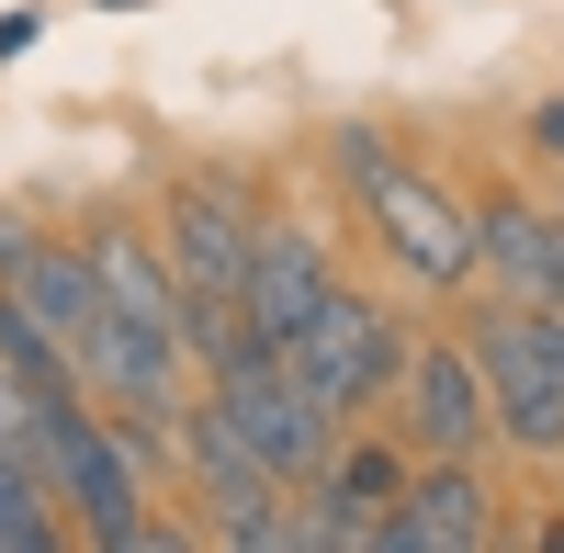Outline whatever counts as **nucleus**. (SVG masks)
Wrapping results in <instances>:
<instances>
[{"label":"nucleus","instance_id":"nucleus-6","mask_svg":"<svg viewBox=\"0 0 564 553\" xmlns=\"http://www.w3.org/2000/svg\"><path fill=\"white\" fill-rule=\"evenodd\" d=\"M181 475H193V509H204V542H260V553H282V475L260 464V452L215 419V406L193 395L181 406Z\"/></svg>","mask_w":564,"mask_h":553},{"label":"nucleus","instance_id":"nucleus-1","mask_svg":"<svg viewBox=\"0 0 564 553\" xmlns=\"http://www.w3.org/2000/svg\"><path fill=\"white\" fill-rule=\"evenodd\" d=\"M327 170L361 193V226L417 271V283H475V204H463L441 170L395 159L384 124H339V135H327Z\"/></svg>","mask_w":564,"mask_h":553},{"label":"nucleus","instance_id":"nucleus-9","mask_svg":"<svg viewBox=\"0 0 564 553\" xmlns=\"http://www.w3.org/2000/svg\"><path fill=\"white\" fill-rule=\"evenodd\" d=\"M327 294H339V260H327L316 226H260V238H249V271H238V294H226V305H238V328H249L260 350H282Z\"/></svg>","mask_w":564,"mask_h":553},{"label":"nucleus","instance_id":"nucleus-7","mask_svg":"<svg viewBox=\"0 0 564 553\" xmlns=\"http://www.w3.org/2000/svg\"><path fill=\"white\" fill-rule=\"evenodd\" d=\"M395 441L417 452V464H475V452L497 441L486 373H475L463 339H406V361H395Z\"/></svg>","mask_w":564,"mask_h":553},{"label":"nucleus","instance_id":"nucleus-14","mask_svg":"<svg viewBox=\"0 0 564 553\" xmlns=\"http://www.w3.org/2000/svg\"><path fill=\"white\" fill-rule=\"evenodd\" d=\"M531 148H542V159H564V102H542V113H531Z\"/></svg>","mask_w":564,"mask_h":553},{"label":"nucleus","instance_id":"nucleus-16","mask_svg":"<svg viewBox=\"0 0 564 553\" xmlns=\"http://www.w3.org/2000/svg\"><path fill=\"white\" fill-rule=\"evenodd\" d=\"M34 34H45V23H34V12H12V23H0V57H23Z\"/></svg>","mask_w":564,"mask_h":553},{"label":"nucleus","instance_id":"nucleus-13","mask_svg":"<svg viewBox=\"0 0 564 553\" xmlns=\"http://www.w3.org/2000/svg\"><path fill=\"white\" fill-rule=\"evenodd\" d=\"M0 553H57V486L23 452H0Z\"/></svg>","mask_w":564,"mask_h":553},{"label":"nucleus","instance_id":"nucleus-5","mask_svg":"<svg viewBox=\"0 0 564 553\" xmlns=\"http://www.w3.org/2000/svg\"><path fill=\"white\" fill-rule=\"evenodd\" d=\"M395 361H406V328L384 305H361V294H327L294 339H282V373H294L327 419H372V406L395 395Z\"/></svg>","mask_w":564,"mask_h":553},{"label":"nucleus","instance_id":"nucleus-8","mask_svg":"<svg viewBox=\"0 0 564 553\" xmlns=\"http://www.w3.org/2000/svg\"><path fill=\"white\" fill-rule=\"evenodd\" d=\"M249 238H260V193L238 170H193V181H170V204H159V249L181 271V294H238V271H249Z\"/></svg>","mask_w":564,"mask_h":553},{"label":"nucleus","instance_id":"nucleus-4","mask_svg":"<svg viewBox=\"0 0 564 553\" xmlns=\"http://www.w3.org/2000/svg\"><path fill=\"white\" fill-rule=\"evenodd\" d=\"M204 406L260 452L282 486H316V475H327V452H339V419H327V406H316L294 373H282V350H238L226 373H204Z\"/></svg>","mask_w":564,"mask_h":553},{"label":"nucleus","instance_id":"nucleus-3","mask_svg":"<svg viewBox=\"0 0 564 553\" xmlns=\"http://www.w3.org/2000/svg\"><path fill=\"white\" fill-rule=\"evenodd\" d=\"M486 373V419L497 441L520 452V464H564V305H486L475 328H463Z\"/></svg>","mask_w":564,"mask_h":553},{"label":"nucleus","instance_id":"nucleus-11","mask_svg":"<svg viewBox=\"0 0 564 553\" xmlns=\"http://www.w3.org/2000/svg\"><path fill=\"white\" fill-rule=\"evenodd\" d=\"M0 294H12L45 339L79 361V339L102 328V283H90V249L68 238H34V226H0Z\"/></svg>","mask_w":564,"mask_h":553},{"label":"nucleus","instance_id":"nucleus-17","mask_svg":"<svg viewBox=\"0 0 564 553\" xmlns=\"http://www.w3.org/2000/svg\"><path fill=\"white\" fill-rule=\"evenodd\" d=\"M102 12H135V0H102Z\"/></svg>","mask_w":564,"mask_h":553},{"label":"nucleus","instance_id":"nucleus-2","mask_svg":"<svg viewBox=\"0 0 564 553\" xmlns=\"http://www.w3.org/2000/svg\"><path fill=\"white\" fill-rule=\"evenodd\" d=\"M34 475L57 486V509H79V542H102V553H148L159 542L148 475L124 464V441L90 406V384H34Z\"/></svg>","mask_w":564,"mask_h":553},{"label":"nucleus","instance_id":"nucleus-12","mask_svg":"<svg viewBox=\"0 0 564 553\" xmlns=\"http://www.w3.org/2000/svg\"><path fill=\"white\" fill-rule=\"evenodd\" d=\"M542 204H520V193H486L475 204V271H497V294H520V305H553V283H542Z\"/></svg>","mask_w":564,"mask_h":553},{"label":"nucleus","instance_id":"nucleus-10","mask_svg":"<svg viewBox=\"0 0 564 553\" xmlns=\"http://www.w3.org/2000/svg\"><path fill=\"white\" fill-rule=\"evenodd\" d=\"M497 542V497L475 464H406V486L384 497V520H372L361 553H475Z\"/></svg>","mask_w":564,"mask_h":553},{"label":"nucleus","instance_id":"nucleus-15","mask_svg":"<svg viewBox=\"0 0 564 553\" xmlns=\"http://www.w3.org/2000/svg\"><path fill=\"white\" fill-rule=\"evenodd\" d=\"M553 238H542V283H553V305H564V215H542Z\"/></svg>","mask_w":564,"mask_h":553}]
</instances>
